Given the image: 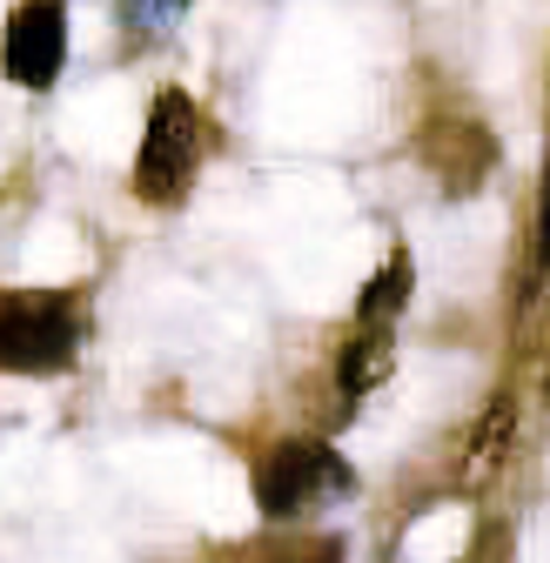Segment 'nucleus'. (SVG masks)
<instances>
[{
    "instance_id": "2",
    "label": "nucleus",
    "mask_w": 550,
    "mask_h": 563,
    "mask_svg": "<svg viewBox=\"0 0 550 563\" xmlns=\"http://www.w3.org/2000/svg\"><path fill=\"white\" fill-rule=\"evenodd\" d=\"M201 162V108L182 88H162L148 108V134H142V155H134V195L142 201H175L195 181Z\"/></svg>"
},
{
    "instance_id": "8",
    "label": "nucleus",
    "mask_w": 550,
    "mask_h": 563,
    "mask_svg": "<svg viewBox=\"0 0 550 563\" xmlns=\"http://www.w3.org/2000/svg\"><path fill=\"white\" fill-rule=\"evenodd\" d=\"M543 396H550V369H543Z\"/></svg>"
},
{
    "instance_id": "5",
    "label": "nucleus",
    "mask_w": 550,
    "mask_h": 563,
    "mask_svg": "<svg viewBox=\"0 0 550 563\" xmlns=\"http://www.w3.org/2000/svg\"><path fill=\"white\" fill-rule=\"evenodd\" d=\"M389 363H396L389 329H356L350 342H342V356H336V389L356 402V396H370V389L389 376Z\"/></svg>"
},
{
    "instance_id": "3",
    "label": "nucleus",
    "mask_w": 550,
    "mask_h": 563,
    "mask_svg": "<svg viewBox=\"0 0 550 563\" xmlns=\"http://www.w3.org/2000/svg\"><path fill=\"white\" fill-rule=\"evenodd\" d=\"M350 489H356V476H350V463H342L329 443H275L262 456V470H255V504L275 523L302 517L322 497H350Z\"/></svg>"
},
{
    "instance_id": "1",
    "label": "nucleus",
    "mask_w": 550,
    "mask_h": 563,
    "mask_svg": "<svg viewBox=\"0 0 550 563\" xmlns=\"http://www.w3.org/2000/svg\"><path fill=\"white\" fill-rule=\"evenodd\" d=\"M81 349V302L67 289H0V369L54 376Z\"/></svg>"
},
{
    "instance_id": "6",
    "label": "nucleus",
    "mask_w": 550,
    "mask_h": 563,
    "mask_svg": "<svg viewBox=\"0 0 550 563\" xmlns=\"http://www.w3.org/2000/svg\"><path fill=\"white\" fill-rule=\"evenodd\" d=\"M409 282H417V268H409V255L396 249V255L370 275V289H363V302H356V322H363V329H389V316L409 302Z\"/></svg>"
},
{
    "instance_id": "4",
    "label": "nucleus",
    "mask_w": 550,
    "mask_h": 563,
    "mask_svg": "<svg viewBox=\"0 0 550 563\" xmlns=\"http://www.w3.org/2000/svg\"><path fill=\"white\" fill-rule=\"evenodd\" d=\"M67 60V8L61 0H21L8 14V41H0V67H8L14 88H54Z\"/></svg>"
},
{
    "instance_id": "7",
    "label": "nucleus",
    "mask_w": 550,
    "mask_h": 563,
    "mask_svg": "<svg viewBox=\"0 0 550 563\" xmlns=\"http://www.w3.org/2000/svg\"><path fill=\"white\" fill-rule=\"evenodd\" d=\"M268 563H342V537H309L289 550H268Z\"/></svg>"
}]
</instances>
